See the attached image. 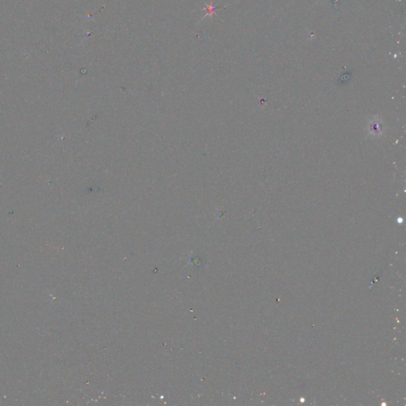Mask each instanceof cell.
<instances>
[{"mask_svg":"<svg viewBox=\"0 0 406 406\" xmlns=\"http://www.w3.org/2000/svg\"><path fill=\"white\" fill-rule=\"evenodd\" d=\"M204 3H205V7H204V10L206 11V14H205V16L203 17L202 19H204V18H205L206 16H208V15H210V16H213L214 15H216V10L218 9V8L215 7L213 5V2H211L210 5L205 3V2H204Z\"/></svg>","mask_w":406,"mask_h":406,"instance_id":"obj_1","label":"cell"}]
</instances>
